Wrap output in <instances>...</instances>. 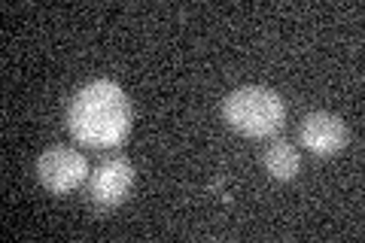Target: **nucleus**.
<instances>
[{"instance_id":"1","label":"nucleus","mask_w":365,"mask_h":243,"mask_svg":"<svg viewBox=\"0 0 365 243\" xmlns=\"http://www.w3.org/2000/svg\"><path fill=\"white\" fill-rule=\"evenodd\" d=\"M134 107L128 95L110 79H95L79 88L67 107V128L73 140L91 149L119 146L131 131Z\"/></svg>"},{"instance_id":"2","label":"nucleus","mask_w":365,"mask_h":243,"mask_svg":"<svg viewBox=\"0 0 365 243\" xmlns=\"http://www.w3.org/2000/svg\"><path fill=\"white\" fill-rule=\"evenodd\" d=\"M222 119L232 131L262 140V137H274L287 125V103L274 88L244 86L222 100Z\"/></svg>"},{"instance_id":"3","label":"nucleus","mask_w":365,"mask_h":243,"mask_svg":"<svg viewBox=\"0 0 365 243\" xmlns=\"http://www.w3.org/2000/svg\"><path fill=\"white\" fill-rule=\"evenodd\" d=\"M37 177L49 192L64 195V192H73L86 182L88 161L83 152H76V149L52 146L37 158Z\"/></svg>"},{"instance_id":"4","label":"nucleus","mask_w":365,"mask_h":243,"mask_svg":"<svg viewBox=\"0 0 365 243\" xmlns=\"http://www.w3.org/2000/svg\"><path fill=\"white\" fill-rule=\"evenodd\" d=\"M134 186V165L125 155L107 158L88 173V198L98 207H119Z\"/></svg>"},{"instance_id":"5","label":"nucleus","mask_w":365,"mask_h":243,"mask_svg":"<svg viewBox=\"0 0 365 243\" xmlns=\"http://www.w3.org/2000/svg\"><path fill=\"white\" fill-rule=\"evenodd\" d=\"M299 137H302V146L307 152L326 158L347 146V125L341 122V115H335V113L317 110L311 115H304Z\"/></svg>"},{"instance_id":"6","label":"nucleus","mask_w":365,"mask_h":243,"mask_svg":"<svg viewBox=\"0 0 365 243\" xmlns=\"http://www.w3.org/2000/svg\"><path fill=\"white\" fill-rule=\"evenodd\" d=\"M299 149H295L289 140H274L268 149H265V170L271 173L274 180L280 182H289L295 180V173H299Z\"/></svg>"}]
</instances>
